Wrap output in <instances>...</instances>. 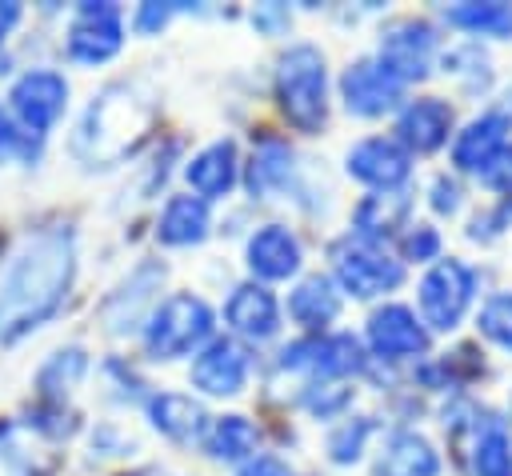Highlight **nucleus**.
<instances>
[{
    "label": "nucleus",
    "mask_w": 512,
    "mask_h": 476,
    "mask_svg": "<svg viewBox=\"0 0 512 476\" xmlns=\"http://www.w3.org/2000/svg\"><path fill=\"white\" fill-rule=\"evenodd\" d=\"M76 280V232L68 224L24 232L0 260V344H16L52 320Z\"/></svg>",
    "instance_id": "f257e3e1"
},
{
    "label": "nucleus",
    "mask_w": 512,
    "mask_h": 476,
    "mask_svg": "<svg viewBox=\"0 0 512 476\" xmlns=\"http://www.w3.org/2000/svg\"><path fill=\"white\" fill-rule=\"evenodd\" d=\"M148 128H152V104L128 84H112L100 96H92V104L84 108L72 132V152L88 168H108L132 156L148 136Z\"/></svg>",
    "instance_id": "f03ea898"
},
{
    "label": "nucleus",
    "mask_w": 512,
    "mask_h": 476,
    "mask_svg": "<svg viewBox=\"0 0 512 476\" xmlns=\"http://www.w3.org/2000/svg\"><path fill=\"white\" fill-rule=\"evenodd\" d=\"M272 92H276V104H280L284 120L304 136H316L328 124V64H324V52L308 40L284 48V56L276 60Z\"/></svg>",
    "instance_id": "7ed1b4c3"
},
{
    "label": "nucleus",
    "mask_w": 512,
    "mask_h": 476,
    "mask_svg": "<svg viewBox=\"0 0 512 476\" xmlns=\"http://www.w3.org/2000/svg\"><path fill=\"white\" fill-rule=\"evenodd\" d=\"M212 328H216V316L196 292H172L148 312L140 336L152 360H180L188 352L196 356L212 340Z\"/></svg>",
    "instance_id": "20e7f679"
},
{
    "label": "nucleus",
    "mask_w": 512,
    "mask_h": 476,
    "mask_svg": "<svg viewBox=\"0 0 512 476\" xmlns=\"http://www.w3.org/2000/svg\"><path fill=\"white\" fill-rule=\"evenodd\" d=\"M476 288L480 276L468 260L460 256H440L436 264H428V272L416 284V304H420V320L428 332H456L468 316V308L476 304Z\"/></svg>",
    "instance_id": "39448f33"
},
{
    "label": "nucleus",
    "mask_w": 512,
    "mask_h": 476,
    "mask_svg": "<svg viewBox=\"0 0 512 476\" xmlns=\"http://www.w3.org/2000/svg\"><path fill=\"white\" fill-rule=\"evenodd\" d=\"M328 260H332L336 288L356 296V300H372V296H384V292L404 284V260L388 256L380 244H368L352 232L332 240Z\"/></svg>",
    "instance_id": "423d86ee"
},
{
    "label": "nucleus",
    "mask_w": 512,
    "mask_h": 476,
    "mask_svg": "<svg viewBox=\"0 0 512 476\" xmlns=\"http://www.w3.org/2000/svg\"><path fill=\"white\" fill-rule=\"evenodd\" d=\"M8 108H12V120L32 132V136H48V128L64 116L68 108V80L56 72V68H28L12 80L8 88Z\"/></svg>",
    "instance_id": "0eeeda50"
},
{
    "label": "nucleus",
    "mask_w": 512,
    "mask_h": 476,
    "mask_svg": "<svg viewBox=\"0 0 512 476\" xmlns=\"http://www.w3.org/2000/svg\"><path fill=\"white\" fill-rule=\"evenodd\" d=\"M120 48H124V12L108 0L80 4L64 32V56L72 64L96 68V64H108Z\"/></svg>",
    "instance_id": "6e6552de"
},
{
    "label": "nucleus",
    "mask_w": 512,
    "mask_h": 476,
    "mask_svg": "<svg viewBox=\"0 0 512 476\" xmlns=\"http://www.w3.org/2000/svg\"><path fill=\"white\" fill-rule=\"evenodd\" d=\"M436 48H440V36L428 20H416V16H400L392 20L388 28H380V48H376V60L400 76L404 84L412 80H424L432 72V60H436Z\"/></svg>",
    "instance_id": "1a4fd4ad"
},
{
    "label": "nucleus",
    "mask_w": 512,
    "mask_h": 476,
    "mask_svg": "<svg viewBox=\"0 0 512 476\" xmlns=\"http://www.w3.org/2000/svg\"><path fill=\"white\" fill-rule=\"evenodd\" d=\"M508 152H512V112L508 108H484L452 140L456 172H472V176H488Z\"/></svg>",
    "instance_id": "9d476101"
},
{
    "label": "nucleus",
    "mask_w": 512,
    "mask_h": 476,
    "mask_svg": "<svg viewBox=\"0 0 512 476\" xmlns=\"http://www.w3.org/2000/svg\"><path fill=\"white\" fill-rule=\"evenodd\" d=\"M280 368H304L316 380H344L364 368V348L352 332H320L280 348Z\"/></svg>",
    "instance_id": "9b49d317"
},
{
    "label": "nucleus",
    "mask_w": 512,
    "mask_h": 476,
    "mask_svg": "<svg viewBox=\"0 0 512 476\" xmlns=\"http://www.w3.org/2000/svg\"><path fill=\"white\" fill-rule=\"evenodd\" d=\"M404 80L392 76L376 56H360L340 72V100L352 116H384L404 108Z\"/></svg>",
    "instance_id": "f8f14e48"
},
{
    "label": "nucleus",
    "mask_w": 512,
    "mask_h": 476,
    "mask_svg": "<svg viewBox=\"0 0 512 476\" xmlns=\"http://www.w3.org/2000/svg\"><path fill=\"white\" fill-rule=\"evenodd\" d=\"M252 376V352L236 336H212L188 368V380L204 396H240Z\"/></svg>",
    "instance_id": "ddd939ff"
},
{
    "label": "nucleus",
    "mask_w": 512,
    "mask_h": 476,
    "mask_svg": "<svg viewBox=\"0 0 512 476\" xmlns=\"http://www.w3.org/2000/svg\"><path fill=\"white\" fill-rule=\"evenodd\" d=\"M368 348L376 360L396 364V360H420L432 344V332L424 328V320L408 308V304H380L368 316Z\"/></svg>",
    "instance_id": "4468645a"
},
{
    "label": "nucleus",
    "mask_w": 512,
    "mask_h": 476,
    "mask_svg": "<svg viewBox=\"0 0 512 476\" xmlns=\"http://www.w3.org/2000/svg\"><path fill=\"white\" fill-rule=\"evenodd\" d=\"M344 168L352 180L368 184L372 192H396L412 176V156L396 136H364L348 148Z\"/></svg>",
    "instance_id": "2eb2a0df"
},
{
    "label": "nucleus",
    "mask_w": 512,
    "mask_h": 476,
    "mask_svg": "<svg viewBox=\"0 0 512 476\" xmlns=\"http://www.w3.org/2000/svg\"><path fill=\"white\" fill-rule=\"evenodd\" d=\"M452 124H456V112L448 100L416 96V100H404V108L396 116V140L408 148V156H428L448 144Z\"/></svg>",
    "instance_id": "dca6fc26"
},
{
    "label": "nucleus",
    "mask_w": 512,
    "mask_h": 476,
    "mask_svg": "<svg viewBox=\"0 0 512 476\" xmlns=\"http://www.w3.org/2000/svg\"><path fill=\"white\" fill-rule=\"evenodd\" d=\"M244 264L252 272V280L272 284V280H288L300 272L304 264V248L300 236L288 224H260L248 244H244Z\"/></svg>",
    "instance_id": "f3484780"
},
{
    "label": "nucleus",
    "mask_w": 512,
    "mask_h": 476,
    "mask_svg": "<svg viewBox=\"0 0 512 476\" xmlns=\"http://www.w3.org/2000/svg\"><path fill=\"white\" fill-rule=\"evenodd\" d=\"M224 324L232 328L236 340H272L280 332V300L272 296L268 284L244 280L228 292L224 300Z\"/></svg>",
    "instance_id": "a211bd4d"
},
{
    "label": "nucleus",
    "mask_w": 512,
    "mask_h": 476,
    "mask_svg": "<svg viewBox=\"0 0 512 476\" xmlns=\"http://www.w3.org/2000/svg\"><path fill=\"white\" fill-rule=\"evenodd\" d=\"M240 168L244 164H240L236 140L224 136V140H212V144H204L200 152H192L184 160V180H188L192 196H200L208 204V200H220V196H228L236 188Z\"/></svg>",
    "instance_id": "6ab92c4d"
},
{
    "label": "nucleus",
    "mask_w": 512,
    "mask_h": 476,
    "mask_svg": "<svg viewBox=\"0 0 512 476\" xmlns=\"http://www.w3.org/2000/svg\"><path fill=\"white\" fill-rule=\"evenodd\" d=\"M408 212H412V196L404 188H396V192H372V196H364L352 208V236L384 248V240L404 236Z\"/></svg>",
    "instance_id": "aec40b11"
},
{
    "label": "nucleus",
    "mask_w": 512,
    "mask_h": 476,
    "mask_svg": "<svg viewBox=\"0 0 512 476\" xmlns=\"http://www.w3.org/2000/svg\"><path fill=\"white\" fill-rule=\"evenodd\" d=\"M376 476H440V452L428 436L412 428H396L384 436L376 452Z\"/></svg>",
    "instance_id": "412c9836"
},
{
    "label": "nucleus",
    "mask_w": 512,
    "mask_h": 476,
    "mask_svg": "<svg viewBox=\"0 0 512 476\" xmlns=\"http://www.w3.org/2000/svg\"><path fill=\"white\" fill-rule=\"evenodd\" d=\"M340 304H344V300H340V288H336V280L324 276V272L304 276V280L288 292V316H292L308 336L328 332L332 320L340 316Z\"/></svg>",
    "instance_id": "4be33fe9"
},
{
    "label": "nucleus",
    "mask_w": 512,
    "mask_h": 476,
    "mask_svg": "<svg viewBox=\"0 0 512 476\" xmlns=\"http://www.w3.org/2000/svg\"><path fill=\"white\" fill-rule=\"evenodd\" d=\"M148 420H152V428L160 436H168L176 444L204 440L208 428H212L204 404L184 396V392H156V396H148Z\"/></svg>",
    "instance_id": "5701e85b"
},
{
    "label": "nucleus",
    "mask_w": 512,
    "mask_h": 476,
    "mask_svg": "<svg viewBox=\"0 0 512 476\" xmlns=\"http://www.w3.org/2000/svg\"><path fill=\"white\" fill-rule=\"evenodd\" d=\"M160 280H164V264H140L112 296H108V304H104V320H108V328L112 332H128V328H136V324H144L148 320V300H152V292L160 288Z\"/></svg>",
    "instance_id": "b1692460"
},
{
    "label": "nucleus",
    "mask_w": 512,
    "mask_h": 476,
    "mask_svg": "<svg viewBox=\"0 0 512 476\" xmlns=\"http://www.w3.org/2000/svg\"><path fill=\"white\" fill-rule=\"evenodd\" d=\"M212 232V212L200 196L192 192H180V196H168V204L160 208L156 216V240L168 244V248H192V244H204Z\"/></svg>",
    "instance_id": "393cba45"
},
{
    "label": "nucleus",
    "mask_w": 512,
    "mask_h": 476,
    "mask_svg": "<svg viewBox=\"0 0 512 476\" xmlns=\"http://www.w3.org/2000/svg\"><path fill=\"white\" fill-rule=\"evenodd\" d=\"M296 152L288 148V140L280 136H264L256 148H252V160L244 168V188L252 192V200H264L272 192H284L292 184V172H296Z\"/></svg>",
    "instance_id": "a878e982"
},
{
    "label": "nucleus",
    "mask_w": 512,
    "mask_h": 476,
    "mask_svg": "<svg viewBox=\"0 0 512 476\" xmlns=\"http://www.w3.org/2000/svg\"><path fill=\"white\" fill-rule=\"evenodd\" d=\"M468 464H472V476H512V432L504 416L496 412L476 416Z\"/></svg>",
    "instance_id": "bb28decb"
},
{
    "label": "nucleus",
    "mask_w": 512,
    "mask_h": 476,
    "mask_svg": "<svg viewBox=\"0 0 512 476\" xmlns=\"http://www.w3.org/2000/svg\"><path fill=\"white\" fill-rule=\"evenodd\" d=\"M440 16L448 20V28H460L468 36L512 40V4L504 0H464V4H448Z\"/></svg>",
    "instance_id": "cd10ccee"
},
{
    "label": "nucleus",
    "mask_w": 512,
    "mask_h": 476,
    "mask_svg": "<svg viewBox=\"0 0 512 476\" xmlns=\"http://www.w3.org/2000/svg\"><path fill=\"white\" fill-rule=\"evenodd\" d=\"M84 372H88V352L72 344V348H60V352H52L44 360V368L36 372V388H40L44 400H56L60 404L84 380Z\"/></svg>",
    "instance_id": "c85d7f7f"
},
{
    "label": "nucleus",
    "mask_w": 512,
    "mask_h": 476,
    "mask_svg": "<svg viewBox=\"0 0 512 476\" xmlns=\"http://www.w3.org/2000/svg\"><path fill=\"white\" fill-rule=\"evenodd\" d=\"M256 440H260V432H256V424L248 420V416H220V420H212V428H208V436H204V444H208V452L216 456V460H252L256 456Z\"/></svg>",
    "instance_id": "c756f323"
},
{
    "label": "nucleus",
    "mask_w": 512,
    "mask_h": 476,
    "mask_svg": "<svg viewBox=\"0 0 512 476\" xmlns=\"http://www.w3.org/2000/svg\"><path fill=\"white\" fill-rule=\"evenodd\" d=\"M440 64H444V76H456L468 96H484L492 88V64L480 52V44H456L440 56Z\"/></svg>",
    "instance_id": "7c9ffc66"
},
{
    "label": "nucleus",
    "mask_w": 512,
    "mask_h": 476,
    "mask_svg": "<svg viewBox=\"0 0 512 476\" xmlns=\"http://www.w3.org/2000/svg\"><path fill=\"white\" fill-rule=\"evenodd\" d=\"M476 332H480L488 344L512 352V292H492V296L480 304V312H476Z\"/></svg>",
    "instance_id": "2f4dec72"
},
{
    "label": "nucleus",
    "mask_w": 512,
    "mask_h": 476,
    "mask_svg": "<svg viewBox=\"0 0 512 476\" xmlns=\"http://www.w3.org/2000/svg\"><path fill=\"white\" fill-rule=\"evenodd\" d=\"M372 436V416H356V420H340L328 436V460L332 464H356L364 456V444Z\"/></svg>",
    "instance_id": "473e14b6"
},
{
    "label": "nucleus",
    "mask_w": 512,
    "mask_h": 476,
    "mask_svg": "<svg viewBox=\"0 0 512 476\" xmlns=\"http://www.w3.org/2000/svg\"><path fill=\"white\" fill-rule=\"evenodd\" d=\"M300 400H304V408H308L316 420H332V416H340V412L348 408L352 392H348L344 384H336V380H316V384L304 388Z\"/></svg>",
    "instance_id": "72a5a7b5"
},
{
    "label": "nucleus",
    "mask_w": 512,
    "mask_h": 476,
    "mask_svg": "<svg viewBox=\"0 0 512 476\" xmlns=\"http://www.w3.org/2000/svg\"><path fill=\"white\" fill-rule=\"evenodd\" d=\"M440 232L432 224H408L400 236V256L412 264H436L440 260Z\"/></svg>",
    "instance_id": "f704fd0d"
},
{
    "label": "nucleus",
    "mask_w": 512,
    "mask_h": 476,
    "mask_svg": "<svg viewBox=\"0 0 512 476\" xmlns=\"http://www.w3.org/2000/svg\"><path fill=\"white\" fill-rule=\"evenodd\" d=\"M428 204H432V212H436V216H456V212H460V204H464V188H460V180H456V176H448V172H440V176L432 180Z\"/></svg>",
    "instance_id": "c9c22d12"
},
{
    "label": "nucleus",
    "mask_w": 512,
    "mask_h": 476,
    "mask_svg": "<svg viewBox=\"0 0 512 476\" xmlns=\"http://www.w3.org/2000/svg\"><path fill=\"white\" fill-rule=\"evenodd\" d=\"M176 12H180V4H156V0H148V4H140L132 12V28L136 32H160Z\"/></svg>",
    "instance_id": "e433bc0d"
},
{
    "label": "nucleus",
    "mask_w": 512,
    "mask_h": 476,
    "mask_svg": "<svg viewBox=\"0 0 512 476\" xmlns=\"http://www.w3.org/2000/svg\"><path fill=\"white\" fill-rule=\"evenodd\" d=\"M236 476H296L280 456H272V452H256L252 460H244L240 464V472Z\"/></svg>",
    "instance_id": "4c0bfd02"
},
{
    "label": "nucleus",
    "mask_w": 512,
    "mask_h": 476,
    "mask_svg": "<svg viewBox=\"0 0 512 476\" xmlns=\"http://www.w3.org/2000/svg\"><path fill=\"white\" fill-rule=\"evenodd\" d=\"M252 24H256V28H264V32H276V28H284V24H288V12H284L280 4H264V8H256V12H252Z\"/></svg>",
    "instance_id": "58836bf2"
},
{
    "label": "nucleus",
    "mask_w": 512,
    "mask_h": 476,
    "mask_svg": "<svg viewBox=\"0 0 512 476\" xmlns=\"http://www.w3.org/2000/svg\"><path fill=\"white\" fill-rule=\"evenodd\" d=\"M56 416H60V404L52 400V416H48V420H56ZM28 424H36V428H44V432H52V436H60V432H72L68 424H44V416H36V420H28Z\"/></svg>",
    "instance_id": "ea45409f"
},
{
    "label": "nucleus",
    "mask_w": 512,
    "mask_h": 476,
    "mask_svg": "<svg viewBox=\"0 0 512 476\" xmlns=\"http://www.w3.org/2000/svg\"><path fill=\"white\" fill-rule=\"evenodd\" d=\"M508 404H512V400H508Z\"/></svg>",
    "instance_id": "a19ab883"
}]
</instances>
